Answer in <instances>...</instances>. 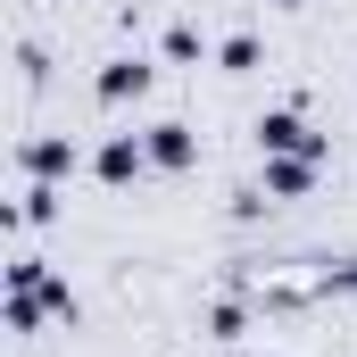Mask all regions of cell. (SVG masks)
<instances>
[{
    "instance_id": "1",
    "label": "cell",
    "mask_w": 357,
    "mask_h": 357,
    "mask_svg": "<svg viewBox=\"0 0 357 357\" xmlns=\"http://www.w3.org/2000/svg\"><path fill=\"white\" fill-rule=\"evenodd\" d=\"M133 167H142V150H133V142H108V150H100V175H108V183H125Z\"/></svg>"
},
{
    "instance_id": "2",
    "label": "cell",
    "mask_w": 357,
    "mask_h": 357,
    "mask_svg": "<svg viewBox=\"0 0 357 357\" xmlns=\"http://www.w3.org/2000/svg\"><path fill=\"white\" fill-rule=\"evenodd\" d=\"M150 150H158L167 167H183V158H191V142H183V125H158V142H150Z\"/></svg>"
}]
</instances>
